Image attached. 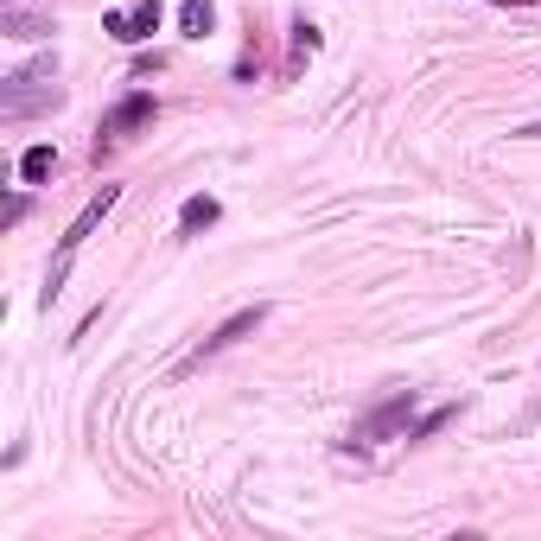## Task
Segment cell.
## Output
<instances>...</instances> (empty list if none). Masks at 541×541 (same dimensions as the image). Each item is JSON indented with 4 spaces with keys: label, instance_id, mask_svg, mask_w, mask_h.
<instances>
[{
    "label": "cell",
    "instance_id": "obj_1",
    "mask_svg": "<svg viewBox=\"0 0 541 541\" xmlns=\"http://www.w3.org/2000/svg\"><path fill=\"white\" fill-rule=\"evenodd\" d=\"M153 115H160V96H153V90H128L109 115H102V128H96V160H102L115 141H128L134 128H153Z\"/></svg>",
    "mask_w": 541,
    "mask_h": 541
},
{
    "label": "cell",
    "instance_id": "obj_2",
    "mask_svg": "<svg viewBox=\"0 0 541 541\" xmlns=\"http://www.w3.org/2000/svg\"><path fill=\"white\" fill-rule=\"evenodd\" d=\"M408 427H414V389H395L389 401H376L370 414L357 421V433H351V446H382V440H408Z\"/></svg>",
    "mask_w": 541,
    "mask_h": 541
},
{
    "label": "cell",
    "instance_id": "obj_3",
    "mask_svg": "<svg viewBox=\"0 0 541 541\" xmlns=\"http://www.w3.org/2000/svg\"><path fill=\"white\" fill-rule=\"evenodd\" d=\"M261 325H268V306H242V312H230V319H223L217 331H211V338H204L198 344V351H191L185 363H204V357H217V351H230V344H242V338H249V331H261Z\"/></svg>",
    "mask_w": 541,
    "mask_h": 541
},
{
    "label": "cell",
    "instance_id": "obj_4",
    "mask_svg": "<svg viewBox=\"0 0 541 541\" xmlns=\"http://www.w3.org/2000/svg\"><path fill=\"white\" fill-rule=\"evenodd\" d=\"M102 32L121 45H141L160 32V0H134V7H121V13H102Z\"/></svg>",
    "mask_w": 541,
    "mask_h": 541
},
{
    "label": "cell",
    "instance_id": "obj_5",
    "mask_svg": "<svg viewBox=\"0 0 541 541\" xmlns=\"http://www.w3.org/2000/svg\"><path fill=\"white\" fill-rule=\"evenodd\" d=\"M115 198H121V185H102V191H96V198H90V204H83V211H77V223H71V230H64V242H58V261H71V255L83 249V242H90V236H96V223H102V217H109V211H115Z\"/></svg>",
    "mask_w": 541,
    "mask_h": 541
},
{
    "label": "cell",
    "instance_id": "obj_6",
    "mask_svg": "<svg viewBox=\"0 0 541 541\" xmlns=\"http://www.w3.org/2000/svg\"><path fill=\"white\" fill-rule=\"evenodd\" d=\"M217 217H223V204L211 198V191H191V198L179 204V236H198V230H211Z\"/></svg>",
    "mask_w": 541,
    "mask_h": 541
},
{
    "label": "cell",
    "instance_id": "obj_7",
    "mask_svg": "<svg viewBox=\"0 0 541 541\" xmlns=\"http://www.w3.org/2000/svg\"><path fill=\"white\" fill-rule=\"evenodd\" d=\"M211 26H217V7H211V0H179V32H185V39H204Z\"/></svg>",
    "mask_w": 541,
    "mask_h": 541
},
{
    "label": "cell",
    "instance_id": "obj_8",
    "mask_svg": "<svg viewBox=\"0 0 541 541\" xmlns=\"http://www.w3.org/2000/svg\"><path fill=\"white\" fill-rule=\"evenodd\" d=\"M51 172H58V153H51L45 141L20 153V179H26V185H45V179H51Z\"/></svg>",
    "mask_w": 541,
    "mask_h": 541
},
{
    "label": "cell",
    "instance_id": "obj_9",
    "mask_svg": "<svg viewBox=\"0 0 541 541\" xmlns=\"http://www.w3.org/2000/svg\"><path fill=\"white\" fill-rule=\"evenodd\" d=\"M0 26H7V39H45V26H39V20H26L20 7H7V20H0Z\"/></svg>",
    "mask_w": 541,
    "mask_h": 541
},
{
    "label": "cell",
    "instance_id": "obj_10",
    "mask_svg": "<svg viewBox=\"0 0 541 541\" xmlns=\"http://www.w3.org/2000/svg\"><path fill=\"white\" fill-rule=\"evenodd\" d=\"M306 51H319V26H312V20H293V58H306Z\"/></svg>",
    "mask_w": 541,
    "mask_h": 541
},
{
    "label": "cell",
    "instance_id": "obj_11",
    "mask_svg": "<svg viewBox=\"0 0 541 541\" xmlns=\"http://www.w3.org/2000/svg\"><path fill=\"white\" fill-rule=\"evenodd\" d=\"M522 141H541V121H529V128H522Z\"/></svg>",
    "mask_w": 541,
    "mask_h": 541
},
{
    "label": "cell",
    "instance_id": "obj_12",
    "mask_svg": "<svg viewBox=\"0 0 541 541\" xmlns=\"http://www.w3.org/2000/svg\"><path fill=\"white\" fill-rule=\"evenodd\" d=\"M503 7H510V0H503ZM516 7H522V0H516Z\"/></svg>",
    "mask_w": 541,
    "mask_h": 541
}]
</instances>
